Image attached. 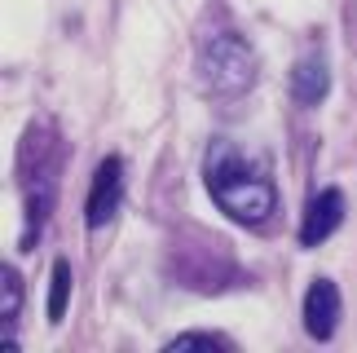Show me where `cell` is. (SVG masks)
Returning <instances> with one entry per match:
<instances>
[{
  "mask_svg": "<svg viewBox=\"0 0 357 353\" xmlns=\"http://www.w3.org/2000/svg\"><path fill=\"white\" fill-rule=\"evenodd\" d=\"M119 203H123V159L111 155L93 172V186H89V199H84V221L93 230H102L106 221H115Z\"/></svg>",
  "mask_w": 357,
  "mask_h": 353,
  "instance_id": "3957f363",
  "label": "cell"
},
{
  "mask_svg": "<svg viewBox=\"0 0 357 353\" xmlns=\"http://www.w3.org/2000/svg\"><path fill=\"white\" fill-rule=\"evenodd\" d=\"M66 301H71V265L53 261V283H49V322L66 318Z\"/></svg>",
  "mask_w": 357,
  "mask_h": 353,
  "instance_id": "52a82bcc",
  "label": "cell"
},
{
  "mask_svg": "<svg viewBox=\"0 0 357 353\" xmlns=\"http://www.w3.org/2000/svg\"><path fill=\"white\" fill-rule=\"evenodd\" d=\"M0 283H5V296H0V314L13 318V314L22 309V278L5 265V269H0Z\"/></svg>",
  "mask_w": 357,
  "mask_h": 353,
  "instance_id": "ba28073f",
  "label": "cell"
},
{
  "mask_svg": "<svg viewBox=\"0 0 357 353\" xmlns=\"http://www.w3.org/2000/svg\"><path fill=\"white\" fill-rule=\"evenodd\" d=\"M326 89H331V75H326V62L322 58H305L291 71V98L300 106H318L326 98Z\"/></svg>",
  "mask_w": 357,
  "mask_h": 353,
  "instance_id": "8992f818",
  "label": "cell"
},
{
  "mask_svg": "<svg viewBox=\"0 0 357 353\" xmlns=\"http://www.w3.org/2000/svg\"><path fill=\"white\" fill-rule=\"evenodd\" d=\"M340 327V287L331 278H313L305 292V331L313 340H331Z\"/></svg>",
  "mask_w": 357,
  "mask_h": 353,
  "instance_id": "277c9868",
  "label": "cell"
},
{
  "mask_svg": "<svg viewBox=\"0 0 357 353\" xmlns=\"http://www.w3.org/2000/svg\"><path fill=\"white\" fill-rule=\"evenodd\" d=\"M168 349H172V353H181V349H225V340H221V336H199V331H190V336H176Z\"/></svg>",
  "mask_w": 357,
  "mask_h": 353,
  "instance_id": "9c48e42d",
  "label": "cell"
},
{
  "mask_svg": "<svg viewBox=\"0 0 357 353\" xmlns=\"http://www.w3.org/2000/svg\"><path fill=\"white\" fill-rule=\"evenodd\" d=\"M199 80L203 89L216 93V98H238V93L252 89L256 80V53L243 36L225 31V36H212L203 45V58H199Z\"/></svg>",
  "mask_w": 357,
  "mask_h": 353,
  "instance_id": "7a4b0ae2",
  "label": "cell"
},
{
  "mask_svg": "<svg viewBox=\"0 0 357 353\" xmlns=\"http://www.w3.org/2000/svg\"><path fill=\"white\" fill-rule=\"evenodd\" d=\"M208 195L225 216H234L238 225H256L273 212V181L265 172H256L229 142H216L208 151Z\"/></svg>",
  "mask_w": 357,
  "mask_h": 353,
  "instance_id": "6da1fadb",
  "label": "cell"
},
{
  "mask_svg": "<svg viewBox=\"0 0 357 353\" xmlns=\"http://www.w3.org/2000/svg\"><path fill=\"white\" fill-rule=\"evenodd\" d=\"M340 221H344V195L331 186L309 203L305 225H300V243H305V248H318V243H326L340 230Z\"/></svg>",
  "mask_w": 357,
  "mask_h": 353,
  "instance_id": "5b68a950",
  "label": "cell"
}]
</instances>
